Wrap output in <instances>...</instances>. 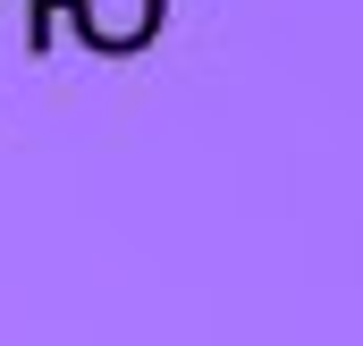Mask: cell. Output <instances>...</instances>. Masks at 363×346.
Here are the masks:
<instances>
[{
	"mask_svg": "<svg viewBox=\"0 0 363 346\" xmlns=\"http://www.w3.org/2000/svg\"><path fill=\"white\" fill-rule=\"evenodd\" d=\"M51 26H60V0H26V51L34 60L51 51Z\"/></svg>",
	"mask_w": 363,
	"mask_h": 346,
	"instance_id": "obj_2",
	"label": "cell"
},
{
	"mask_svg": "<svg viewBox=\"0 0 363 346\" xmlns=\"http://www.w3.org/2000/svg\"><path fill=\"white\" fill-rule=\"evenodd\" d=\"M60 9H68L77 43L101 51V60H135V51H152V34H161V17H169V0H60Z\"/></svg>",
	"mask_w": 363,
	"mask_h": 346,
	"instance_id": "obj_1",
	"label": "cell"
}]
</instances>
